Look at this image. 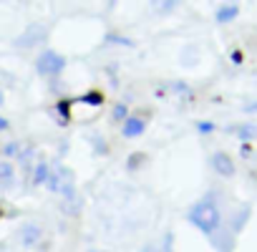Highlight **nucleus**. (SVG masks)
Returning a JSON list of instances; mask_svg holds the SVG:
<instances>
[{"mask_svg": "<svg viewBox=\"0 0 257 252\" xmlns=\"http://www.w3.org/2000/svg\"><path fill=\"white\" fill-rule=\"evenodd\" d=\"M237 16H239V6H237V3H222V6L217 8V13H214L217 23H229V21H234Z\"/></svg>", "mask_w": 257, "mask_h": 252, "instance_id": "7", "label": "nucleus"}, {"mask_svg": "<svg viewBox=\"0 0 257 252\" xmlns=\"http://www.w3.org/2000/svg\"><path fill=\"white\" fill-rule=\"evenodd\" d=\"M63 68H66V58L61 53H56V51H46L36 61V71L41 76H58Z\"/></svg>", "mask_w": 257, "mask_h": 252, "instance_id": "3", "label": "nucleus"}, {"mask_svg": "<svg viewBox=\"0 0 257 252\" xmlns=\"http://www.w3.org/2000/svg\"><path fill=\"white\" fill-rule=\"evenodd\" d=\"M46 187L53 192V194H61V197H68L76 192V177L68 167L63 164H56L53 172H48V179H46Z\"/></svg>", "mask_w": 257, "mask_h": 252, "instance_id": "2", "label": "nucleus"}, {"mask_svg": "<svg viewBox=\"0 0 257 252\" xmlns=\"http://www.w3.org/2000/svg\"><path fill=\"white\" fill-rule=\"evenodd\" d=\"M6 103V93H3V88H0V106Z\"/></svg>", "mask_w": 257, "mask_h": 252, "instance_id": "22", "label": "nucleus"}, {"mask_svg": "<svg viewBox=\"0 0 257 252\" xmlns=\"http://www.w3.org/2000/svg\"><path fill=\"white\" fill-rule=\"evenodd\" d=\"M189 222H192L197 229H202L204 234H212V232L219 229L222 214H219V209H217V204H214L212 199H202V202H197V204L189 209Z\"/></svg>", "mask_w": 257, "mask_h": 252, "instance_id": "1", "label": "nucleus"}, {"mask_svg": "<svg viewBox=\"0 0 257 252\" xmlns=\"http://www.w3.org/2000/svg\"><path fill=\"white\" fill-rule=\"evenodd\" d=\"M217 129V126L212 123V121H199L197 123V132H202V134H209V132H214Z\"/></svg>", "mask_w": 257, "mask_h": 252, "instance_id": "15", "label": "nucleus"}, {"mask_svg": "<svg viewBox=\"0 0 257 252\" xmlns=\"http://www.w3.org/2000/svg\"><path fill=\"white\" fill-rule=\"evenodd\" d=\"M48 164L46 162H38L36 164V169H33V184L38 187V184H46V179H48Z\"/></svg>", "mask_w": 257, "mask_h": 252, "instance_id": "10", "label": "nucleus"}, {"mask_svg": "<svg viewBox=\"0 0 257 252\" xmlns=\"http://www.w3.org/2000/svg\"><path fill=\"white\" fill-rule=\"evenodd\" d=\"M46 36H48V28H46V26H41V23H31V26L16 38V46H18V48H33V46L43 43Z\"/></svg>", "mask_w": 257, "mask_h": 252, "instance_id": "4", "label": "nucleus"}, {"mask_svg": "<svg viewBox=\"0 0 257 252\" xmlns=\"http://www.w3.org/2000/svg\"><path fill=\"white\" fill-rule=\"evenodd\" d=\"M144 252H159V247L157 244H149V247H144Z\"/></svg>", "mask_w": 257, "mask_h": 252, "instance_id": "21", "label": "nucleus"}, {"mask_svg": "<svg viewBox=\"0 0 257 252\" xmlns=\"http://www.w3.org/2000/svg\"><path fill=\"white\" fill-rule=\"evenodd\" d=\"M126 113H128V108H126V103H116V106H113V111H111V116H113V121H123V118H126Z\"/></svg>", "mask_w": 257, "mask_h": 252, "instance_id": "14", "label": "nucleus"}, {"mask_svg": "<svg viewBox=\"0 0 257 252\" xmlns=\"http://www.w3.org/2000/svg\"><path fill=\"white\" fill-rule=\"evenodd\" d=\"M144 118H139V116H126L123 121H121V134L126 137V139H137V137H142L144 134Z\"/></svg>", "mask_w": 257, "mask_h": 252, "instance_id": "5", "label": "nucleus"}, {"mask_svg": "<svg viewBox=\"0 0 257 252\" xmlns=\"http://www.w3.org/2000/svg\"><path fill=\"white\" fill-rule=\"evenodd\" d=\"M6 154H8V157H18V154H21V144H18V142H11V144L6 147Z\"/></svg>", "mask_w": 257, "mask_h": 252, "instance_id": "17", "label": "nucleus"}, {"mask_svg": "<svg viewBox=\"0 0 257 252\" xmlns=\"http://www.w3.org/2000/svg\"><path fill=\"white\" fill-rule=\"evenodd\" d=\"M38 239H41V227H38V224H26V227L21 229V242H23L26 247H33Z\"/></svg>", "mask_w": 257, "mask_h": 252, "instance_id": "8", "label": "nucleus"}, {"mask_svg": "<svg viewBox=\"0 0 257 252\" xmlns=\"http://www.w3.org/2000/svg\"><path fill=\"white\" fill-rule=\"evenodd\" d=\"M229 61H232L234 66H239V63H242V51H237V48H234V51L229 53Z\"/></svg>", "mask_w": 257, "mask_h": 252, "instance_id": "18", "label": "nucleus"}, {"mask_svg": "<svg viewBox=\"0 0 257 252\" xmlns=\"http://www.w3.org/2000/svg\"><path fill=\"white\" fill-rule=\"evenodd\" d=\"M16 182V169L11 162H0V187H11Z\"/></svg>", "mask_w": 257, "mask_h": 252, "instance_id": "9", "label": "nucleus"}, {"mask_svg": "<svg viewBox=\"0 0 257 252\" xmlns=\"http://www.w3.org/2000/svg\"><path fill=\"white\" fill-rule=\"evenodd\" d=\"M212 167H214V172L222 174V177H232V174H234V162H232L229 154H224V152H217V154L212 157Z\"/></svg>", "mask_w": 257, "mask_h": 252, "instance_id": "6", "label": "nucleus"}, {"mask_svg": "<svg viewBox=\"0 0 257 252\" xmlns=\"http://www.w3.org/2000/svg\"><path fill=\"white\" fill-rule=\"evenodd\" d=\"M139 159H142V157H137V154H132V157H128V169H134V167L139 164Z\"/></svg>", "mask_w": 257, "mask_h": 252, "instance_id": "19", "label": "nucleus"}, {"mask_svg": "<svg viewBox=\"0 0 257 252\" xmlns=\"http://www.w3.org/2000/svg\"><path fill=\"white\" fill-rule=\"evenodd\" d=\"M254 134H257L254 123H242V126H237V137H239L244 144H249V142L254 139Z\"/></svg>", "mask_w": 257, "mask_h": 252, "instance_id": "11", "label": "nucleus"}, {"mask_svg": "<svg viewBox=\"0 0 257 252\" xmlns=\"http://www.w3.org/2000/svg\"><path fill=\"white\" fill-rule=\"evenodd\" d=\"M78 101L86 103V106H101V103H103V93H101V91H88V93H83Z\"/></svg>", "mask_w": 257, "mask_h": 252, "instance_id": "12", "label": "nucleus"}, {"mask_svg": "<svg viewBox=\"0 0 257 252\" xmlns=\"http://www.w3.org/2000/svg\"><path fill=\"white\" fill-rule=\"evenodd\" d=\"M93 252H96V249H93ZM98 252H101V249H98Z\"/></svg>", "mask_w": 257, "mask_h": 252, "instance_id": "23", "label": "nucleus"}, {"mask_svg": "<svg viewBox=\"0 0 257 252\" xmlns=\"http://www.w3.org/2000/svg\"><path fill=\"white\" fill-rule=\"evenodd\" d=\"M8 126H11V123H8V118H6V116H0V132H6Z\"/></svg>", "mask_w": 257, "mask_h": 252, "instance_id": "20", "label": "nucleus"}, {"mask_svg": "<svg viewBox=\"0 0 257 252\" xmlns=\"http://www.w3.org/2000/svg\"><path fill=\"white\" fill-rule=\"evenodd\" d=\"M68 106H71V101H68V98H63V101H58V103H56V113L61 116V121H58V123H68V121H71Z\"/></svg>", "mask_w": 257, "mask_h": 252, "instance_id": "13", "label": "nucleus"}, {"mask_svg": "<svg viewBox=\"0 0 257 252\" xmlns=\"http://www.w3.org/2000/svg\"><path fill=\"white\" fill-rule=\"evenodd\" d=\"M172 8H177V0H169V3H154V11H159V13H167Z\"/></svg>", "mask_w": 257, "mask_h": 252, "instance_id": "16", "label": "nucleus"}]
</instances>
